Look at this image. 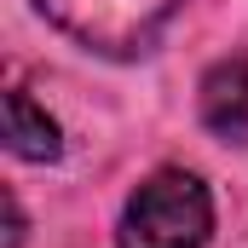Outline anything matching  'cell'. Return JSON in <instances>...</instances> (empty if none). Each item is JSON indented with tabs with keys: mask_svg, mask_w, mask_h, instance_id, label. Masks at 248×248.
<instances>
[{
	"mask_svg": "<svg viewBox=\"0 0 248 248\" xmlns=\"http://www.w3.org/2000/svg\"><path fill=\"white\" fill-rule=\"evenodd\" d=\"M214 237V196L185 168H162L127 196L116 243L122 248H202Z\"/></svg>",
	"mask_w": 248,
	"mask_h": 248,
	"instance_id": "6da1fadb",
	"label": "cell"
},
{
	"mask_svg": "<svg viewBox=\"0 0 248 248\" xmlns=\"http://www.w3.org/2000/svg\"><path fill=\"white\" fill-rule=\"evenodd\" d=\"M173 6L179 0H35V12L58 35H69L87 52H104V58L144 52L150 35L173 17Z\"/></svg>",
	"mask_w": 248,
	"mask_h": 248,
	"instance_id": "7a4b0ae2",
	"label": "cell"
},
{
	"mask_svg": "<svg viewBox=\"0 0 248 248\" xmlns=\"http://www.w3.org/2000/svg\"><path fill=\"white\" fill-rule=\"evenodd\" d=\"M202 122L231 144L248 133V58H225L202 75Z\"/></svg>",
	"mask_w": 248,
	"mask_h": 248,
	"instance_id": "3957f363",
	"label": "cell"
},
{
	"mask_svg": "<svg viewBox=\"0 0 248 248\" xmlns=\"http://www.w3.org/2000/svg\"><path fill=\"white\" fill-rule=\"evenodd\" d=\"M6 144L12 156L23 162H52L63 144H58V122L29 98V93H6Z\"/></svg>",
	"mask_w": 248,
	"mask_h": 248,
	"instance_id": "277c9868",
	"label": "cell"
}]
</instances>
